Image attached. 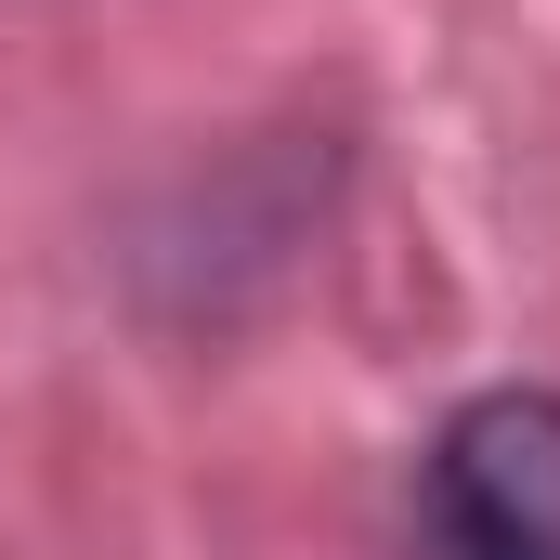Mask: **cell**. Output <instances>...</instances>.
<instances>
[{
    "mask_svg": "<svg viewBox=\"0 0 560 560\" xmlns=\"http://www.w3.org/2000/svg\"><path fill=\"white\" fill-rule=\"evenodd\" d=\"M405 560H560V392H469L418 456Z\"/></svg>",
    "mask_w": 560,
    "mask_h": 560,
    "instance_id": "cell-1",
    "label": "cell"
}]
</instances>
